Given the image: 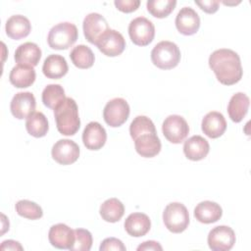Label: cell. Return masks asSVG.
<instances>
[{
  "mask_svg": "<svg viewBox=\"0 0 251 251\" xmlns=\"http://www.w3.org/2000/svg\"><path fill=\"white\" fill-rule=\"evenodd\" d=\"M70 58L73 64L79 69L91 68L95 60L92 50L83 44L74 47L70 53Z\"/></svg>",
  "mask_w": 251,
  "mask_h": 251,
  "instance_id": "f1b7e54d",
  "label": "cell"
},
{
  "mask_svg": "<svg viewBox=\"0 0 251 251\" xmlns=\"http://www.w3.org/2000/svg\"><path fill=\"white\" fill-rule=\"evenodd\" d=\"M78 31L75 25L63 22L54 25L48 33L47 42L52 49L66 50L76 41Z\"/></svg>",
  "mask_w": 251,
  "mask_h": 251,
  "instance_id": "277c9868",
  "label": "cell"
},
{
  "mask_svg": "<svg viewBox=\"0 0 251 251\" xmlns=\"http://www.w3.org/2000/svg\"><path fill=\"white\" fill-rule=\"evenodd\" d=\"M223 215L221 206L213 201H202L194 209L195 219L202 224H213L218 222Z\"/></svg>",
  "mask_w": 251,
  "mask_h": 251,
  "instance_id": "603a6c76",
  "label": "cell"
},
{
  "mask_svg": "<svg viewBox=\"0 0 251 251\" xmlns=\"http://www.w3.org/2000/svg\"><path fill=\"white\" fill-rule=\"evenodd\" d=\"M250 100L243 92L233 94L227 105V113L230 120L234 123H239L243 120L248 112Z\"/></svg>",
  "mask_w": 251,
  "mask_h": 251,
  "instance_id": "484cf974",
  "label": "cell"
},
{
  "mask_svg": "<svg viewBox=\"0 0 251 251\" xmlns=\"http://www.w3.org/2000/svg\"><path fill=\"white\" fill-rule=\"evenodd\" d=\"M15 208L18 215L28 220H38L43 216L41 207L30 200H20L17 202Z\"/></svg>",
  "mask_w": 251,
  "mask_h": 251,
  "instance_id": "d6a6232c",
  "label": "cell"
},
{
  "mask_svg": "<svg viewBox=\"0 0 251 251\" xmlns=\"http://www.w3.org/2000/svg\"><path fill=\"white\" fill-rule=\"evenodd\" d=\"M136 152L144 158H152L161 151V141L157 133L148 132L139 135L134 139Z\"/></svg>",
  "mask_w": 251,
  "mask_h": 251,
  "instance_id": "ac0fdd59",
  "label": "cell"
},
{
  "mask_svg": "<svg viewBox=\"0 0 251 251\" xmlns=\"http://www.w3.org/2000/svg\"><path fill=\"white\" fill-rule=\"evenodd\" d=\"M65 99V90L60 84H48L42 91V102L50 109L55 110Z\"/></svg>",
  "mask_w": 251,
  "mask_h": 251,
  "instance_id": "f546056e",
  "label": "cell"
},
{
  "mask_svg": "<svg viewBox=\"0 0 251 251\" xmlns=\"http://www.w3.org/2000/svg\"><path fill=\"white\" fill-rule=\"evenodd\" d=\"M83 33L88 42L95 44L100 36L110 27L106 19L98 13H90L85 16L82 23Z\"/></svg>",
  "mask_w": 251,
  "mask_h": 251,
  "instance_id": "4fadbf2b",
  "label": "cell"
},
{
  "mask_svg": "<svg viewBox=\"0 0 251 251\" xmlns=\"http://www.w3.org/2000/svg\"><path fill=\"white\" fill-rule=\"evenodd\" d=\"M99 249L100 251H109V250L126 251V248L120 239L116 237H108L101 242Z\"/></svg>",
  "mask_w": 251,
  "mask_h": 251,
  "instance_id": "e575fe53",
  "label": "cell"
},
{
  "mask_svg": "<svg viewBox=\"0 0 251 251\" xmlns=\"http://www.w3.org/2000/svg\"><path fill=\"white\" fill-rule=\"evenodd\" d=\"M69 71L66 59L58 54L49 55L43 63L42 72L48 78L58 79L63 77Z\"/></svg>",
  "mask_w": 251,
  "mask_h": 251,
  "instance_id": "cb8c5ba5",
  "label": "cell"
},
{
  "mask_svg": "<svg viewBox=\"0 0 251 251\" xmlns=\"http://www.w3.org/2000/svg\"><path fill=\"white\" fill-rule=\"evenodd\" d=\"M164 136L172 143L178 144L182 142L189 132L187 122L179 115L168 116L162 125Z\"/></svg>",
  "mask_w": 251,
  "mask_h": 251,
  "instance_id": "ba28073f",
  "label": "cell"
},
{
  "mask_svg": "<svg viewBox=\"0 0 251 251\" xmlns=\"http://www.w3.org/2000/svg\"><path fill=\"white\" fill-rule=\"evenodd\" d=\"M0 249L1 250H23L24 248L18 241L9 239L2 242Z\"/></svg>",
  "mask_w": 251,
  "mask_h": 251,
  "instance_id": "f35d334b",
  "label": "cell"
},
{
  "mask_svg": "<svg viewBox=\"0 0 251 251\" xmlns=\"http://www.w3.org/2000/svg\"><path fill=\"white\" fill-rule=\"evenodd\" d=\"M210 151L209 142L201 135L189 137L183 144V153L191 161H200L204 159Z\"/></svg>",
  "mask_w": 251,
  "mask_h": 251,
  "instance_id": "d6986e66",
  "label": "cell"
},
{
  "mask_svg": "<svg viewBox=\"0 0 251 251\" xmlns=\"http://www.w3.org/2000/svg\"><path fill=\"white\" fill-rule=\"evenodd\" d=\"M207 241L213 251H228L235 243V233L227 226H218L210 230Z\"/></svg>",
  "mask_w": 251,
  "mask_h": 251,
  "instance_id": "30bf717a",
  "label": "cell"
},
{
  "mask_svg": "<svg viewBox=\"0 0 251 251\" xmlns=\"http://www.w3.org/2000/svg\"><path fill=\"white\" fill-rule=\"evenodd\" d=\"M176 5V0H149L146 4L148 12L159 19L168 17L174 11Z\"/></svg>",
  "mask_w": 251,
  "mask_h": 251,
  "instance_id": "4dcf8cb0",
  "label": "cell"
},
{
  "mask_svg": "<svg viewBox=\"0 0 251 251\" xmlns=\"http://www.w3.org/2000/svg\"><path fill=\"white\" fill-rule=\"evenodd\" d=\"M195 4L200 7L201 10H203L205 13L208 14H214L218 11L220 2L218 0H203V1H196Z\"/></svg>",
  "mask_w": 251,
  "mask_h": 251,
  "instance_id": "8d00e7d4",
  "label": "cell"
},
{
  "mask_svg": "<svg viewBox=\"0 0 251 251\" xmlns=\"http://www.w3.org/2000/svg\"><path fill=\"white\" fill-rule=\"evenodd\" d=\"M25 128L30 135L34 137H43L49 129L47 118L41 112H34L26 119Z\"/></svg>",
  "mask_w": 251,
  "mask_h": 251,
  "instance_id": "83f0119b",
  "label": "cell"
},
{
  "mask_svg": "<svg viewBox=\"0 0 251 251\" xmlns=\"http://www.w3.org/2000/svg\"><path fill=\"white\" fill-rule=\"evenodd\" d=\"M202 131L210 138L222 136L226 129V122L224 115L217 111L209 112L205 115L201 124Z\"/></svg>",
  "mask_w": 251,
  "mask_h": 251,
  "instance_id": "e0dca14e",
  "label": "cell"
},
{
  "mask_svg": "<svg viewBox=\"0 0 251 251\" xmlns=\"http://www.w3.org/2000/svg\"><path fill=\"white\" fill-rule=\"evenodd\" d=\"M41 58V49L36 43L25 42L21 44L15 52L14 59L20 65L35 67Z\"/></svg>",
  "mask_w": 251,
  "mask_h": 251,
  "instance_id": "ffe728a7",
  "label": "cell"
},
{
  "mask_svg": "<svg viewBox=\"0 0 251 251\" xmlns=\"http://www.w3.org/2000/svg\"><path fill=\"white\" fill-rule=\"evenodd\" d=\"M100 216L108 223L119 222L125 214V206L118 198L105 200L100 206Z\"/></svg>",
  "mask_w": 251,
  "mask_h": 251,
  "instance_id": "4316f807",
  "label": "cell"
},
{
  "mask_svg": "<svg viewBox=\"0 0 251 251\" xmlns=\"http://www.w3.org/2000/svg\"><path fill=\"white\" fill-rule=\"evenodd\" d=\"M126 231L133 237L145 235L151 227V221L146 214L132 213L125 221Z\"/></svg>",
  "mask_w": 251,
  "mask_h": 251,
  "instance_id": "44dd1931",
  "label": "cell"
},
{
  "mask_svg": "<svg viewBox=\"0 0 251 251\" xmlns=\"http://www.w3.org/2000/svg\"><path fill=\"white\" fill-rule=\"evenodd\" d=\"M176 29L184 35L195 34L200 27V18L191 7H183L176 17Z\"/></svg>",
  "mask_w": 251,
  "mask_h": 251,
  "instance_id": "5bb4252c",
  "label": "cell"
},
{
  "mask_svg": "<svg viewBox=\"0 0 251 251\" xmlns=\"http://www.w3.org/2000/svg\"><path fill=\"white\" fill-rule=\"evenodd\" d=\"M95 45L104 55L108 57H116L124 52L126 48V40L121 32L109 28L100 36Z\"/></svg>",
  "mask_w": 251,
  "mask_h": 251,
  "instance_id": "9c48e42d",
  "label": "cell"
},
{
  "mask_svg": "<svg viewBox=\"0 0 251 251\" xmlns=\"http://www.w3.org/2000/svg\"><path fill=\"white\" fill-rule=\"evenodd\" d=\"M116 8L124 13H131L140 5L139 0H115L114 2Z\"/></svg>",
  "mask_w": 251,
  "mask_h": 251,
  "instance_id": "d590c367",
  "label": "cell"
},
{
  "mask_svg": "<svg viewBox=\"0 0 251 251\" xmlns=\"http://www.w3.org/2000/svg\"><path fill=\"white\" fill-rule=\"evenodd\" d=\"M5 30L10 38L19 40L29 34L31 25L26 17L23 15H14L7 20Z\"/></svg>",
  "mask_w": 251,
  "mask_h": 251,
  "instance_id": "7402d4cb",
  "label": "cell"
},
{
  "mask_svg": "<svg viewBox=\"0 0 251 251\" xmlns=\"http://www.w3.org/2000/svg\"><path fill=\"white\" fill-rule=\"evenodd\" d=\"M137 250L138 251H148V250H159V251H161V250H163V247L157 241L148 240V241L142 242L137 247Z\"/></svg>",
  "mask_w": 251,
  "mask_h": 251,
  "instance_id": "74e56055",
  "label": "cell"
},
{
  "mask_svg": "<svg viewBox=\"0 0 251 251\" xmlns=\"http://www.w3.org/2000/svg\"><path fill=\"white\" fill-rule=\"evenodd\" d=\"M209 66L222 84L232 85L242 77L240 58L233 50L222 48L214 51L209 57Z\"/></svg>",
  "mask_w": 251,
  "mask_h": 251,
  "instance_id": "6da1fadb",
  "label": "cell"
},
{
  "mask_svg": "<svg viewBox=\"0 0 251 251\" xmlns=\"http://www.w3.org/2000/svg\"><path fill=\"white\" fill-rule=\"evenodd\" d=\"M54 117L58 131L63 135H75L80 126L78 107L76 102L71 98L66 99L54 110Z\"/></svg>",
  "mask_w": 251,
  "mask_h": 251,
  "instance_id": "7a4b0ae2",
  "label": "cell"
},
{
  "mask_svg": "<svg viewBox=\"0 0 251 251\" xmlns=\"http://www.w3.org/2000/svg\"><path fill=\"white\" fill-rule=\"evenodd\" d=\"M148 132L157 133L154 123L146 116L135 117L129 126V133L131 138L134 140L139 135Z\"/></svg>",
  "mask_w": 251,
  "mask_h": 251,
  "instance_id": "1f68e13d",
  "label": "cell"
},
{
  "mask_svg": "<svg viewBox=\"0 0 251 251\" xmlns=\"http://www.w3.org/2000/svg\"><path fill=\"white\" fill-rule=\"evenodd\" d=\"M36 107L35 97L31 92H18L12 98L10 110L12 115L19 120L27 119L34 113Z\"/></svg>",
  "mask_w": 251,
  "mask_h": 251,
  "instance_id": "7c38bea8",
  "label": "cell"
},
{
  "mask_svg": "<svg viewBox=\"0 0 251 251\" xmlns=\"http://www.w3.org/2000/svg\"><path fill=\"white\" fill-rule=\"evenodd\" d=\"M36 77L35 71L33 67L20 65L15 66L9 75L10 82L18 88H26L30 86Z\"/></svg>",
  "mask_w": 251,
  "mask_h": 251,
  "instance_id": "d4e9b609",
  "label": "cell"
},
{
  "mask_svg": "<svg viewBox=\"0 0 251 251\" xmlns=\"http://www.w3.org/2000/svg\"><path fill=\"white\" fill-rule=\"evenodd\" d=\"M78 145L71 139H60L52 147V158L60 165H71L79 157Z\"/></svg>",
  "mask_w": 251,
  "mask_h": 251,
  "instance_id": "8fae6325",
  "label": "cell"
},
{
  "mask_svg": "<svg viewBox=\"0 0 251 251\" xmlns=\"http://www.w3.org/2000/svg\"><path fill=\"white\" fill-rule=\"evenodd\" d=\"M163 221L171 232L180 233L189 225V214L183 204L172 202L166 206L163 212Z\"/></svg>",
  "mask_w": 251,
  "mask_h": 251,
  "instance_id": "5b68a950",
  "label": "cell"
},
{
  "mask_svg": "<svg viewBox=\"0 0 251 251\" xmlns=\"http://www.w3.org/2000/svg\"><path fill=\"white\" fill-rule=\"evenodd\" d=\"M129 105L124 98H114L107 102L103 110V118L106 124L112 127L121 126L129 116Z\"/></svg>",
  "mask_w": 251,
  "mask_h": 251,
  "instance_id": "52a82bcc",
  "label": "cell"
},
{
  "mask_svg": "<svg viewBox=\"0 0 251 251\" xmlns=\"http://www.w3.org/2000/svg\"><path fill=\"white\" fill-rule=\"evenodd\" d=\"M151 61L161 70H171L178 65L180 61V50L172 41H160L151 51Z\"/></svg>",
  "mask_w": 251,
  "mask_h": 251,
  "instance_id": "3957f363",
  "label": "cell"
},
{
  "mask_svg": "<svg viewBox=\"0 0 251 251\" xmlns=\"http://www.w3.org/2000/svg\"><path fill=\"white\" fill-rule=\"evenodd\" d=\"M128 34L135 45L146 46L154 39L155 26L147 18L137 17L129 23Z\"/></svg>",
  "mask_w": 251,
  "mask_h": 251,
  "instance_id": "8992f818",
  "label": "cell"
},
{
  "mask_svg": "<svg viewBox=\"0 0 251 251\" xmlns=\"http://www.w3.org/2000/svg\"><path fill=\"white\" fill-rule=\"evenodd\" d=\"M92 234L84 228L75 229V242L71 250L73 251H89L92 246Z\"/></svg>",
  "mask_w": 251,
  "mask_h": 251,
  "instance_id": "836d02e7",
  "label": "cell"
},
{
  "mask_svg": "<svg viewBox=\"0 0 251 251\" xmlns=\"http://www.w3.org/2000/svg\"><path fill=\"white\" fill-rule=\"evenodd\" d=\"M48 239L52 246L58 249H69L75 242V229H72L65 224H57L50 227Z\"/></svg>",
  "mask_w": 251,
  "mask_h": 251,
  "instance_id": "9a60e30c",
  "label": "cell"
},
{
  "mask_svg": "<svg viewBox=\"0 0 251 251\" xmlns=\"http://www.w3.org/2000/svg\"><path fill=\"white\" fill-rule=\"evenodd\" d=\"M107 140V132L98 122H90L82 132V142L89 150L101 149Z\"/></svg>",
  "mask_w": 251,
  "mask_h": 251,
  "instance_id": "2e32d148",
  "label": "cell"
}]
</instances>
